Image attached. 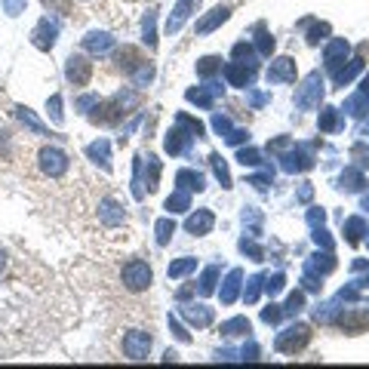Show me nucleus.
I'll use <instances>...</instances> for the list:
<instances>
[{"instance_id":"nucleus-37","label":"nucleus","mask_w":369,"mask_h":369,"mask_svg":"<svg viewBox=\"0 0 369 369\" xmlns=\"http://www.w3.org/2000/svg\"><path fill=\"white\" fill-rule=\"evenodd\" d=\"M274 50V37L265 34V28H259V52H265V56H271Z\"/></svg>"},{"instance_id":"nucleus-34","label":"nucleus","mask_w":369,"mask_h":369,"mask_svg":"<svg viewBox=\"0 0 369 369\" xmlns=\"http://www.w3.org/2000/svg\"><path fill=\"white\" fill-rule=\"evenodd\" d=\"M212 169H215V175H219V179H222V188H231V175H228V166L225 164H222V157H219V154H212Z\"/></svg>"},{"instance_id":"nucleus-16","label":"nucleus","mask_w":369,"mask_h":369,"mask_svg":"<svg viewBox=\"0 0 369 369\" xmlns=\"http://www.w3.org/2000/svg\"><path fill=\"white\" fill-rule=\"evenodd\" d=\"M114 46V37L111 34H89V37H83V50L87 52H99V56H102V52H108Z\"/></svg>"},{"instance_id":"nucleus-53","label":"nucleus","mask_w":369,"mask_h":369,"mask_svg":"<svg viewBox=\"0 0 369 369\" xmlns=\"http://www.w3.org/2000/svg\"><path fill=\"white\" fill-rule=\"evenodd\" d=\"M366 210H369V197H366Z\"/></svg>"},{"instance_id":"nucleus-9","label":"nucleus","mask_w":369,"mask_h":369,"mask_svg":"<svg viewBox=\"0 0 369 369\" xmlns=\"http://www.w3.org/2000/svg\"><path fill=\"white\" fill-rule=\"evenodd\" d=\"M268 80L271 83H292L296 80V62H292L289 56L277 59L271 68H268Z\"/></svg>"},{"instance_id":"nucleus-29","label":"nucleus","mask_w":369,"mask_h":369,"mask_svg":"<svg viewBox=\"0 0 369 369\" xmlns=\"http://www.w3.org/2000/svg\"><path fill=\"white\" fill-rule=\"evenodd\" d=\"M222 333H225V335H240V333H249V320H246V317H234V320H228L225 326H222Z\"/></svg>"},{"instance_id":"nucleus-6","label":"nucleus","mask_w":369,"mask_h":369,"mask_svg":"<svg viewBox=\"0 0 369 369\" xmlns=\"http://www.w3.org/2000/svg\"><path fill=\"white\" fill-rule=\"evenodd\" d=\"M65 77H68V83H71V87L83 89L92 80V62L87 56H71V59L65 62Z\"/></svg>"},{"instance_id":"nucleus-50","label":"nucleus","mask_w":369,"mask_h":369,"mask_svg":"<svg viewBox=\"0 0 369 369\" xmlns=\"http://www.w3.org/2000/svg\"><path fill=\"white\" fill-rule=\"evenodd\" d=\"M280 289H283V277H280V274H277V277H274V280H271V283H268V292H271V296H274V292H280Z\"/></svg>"},{"instance_id":"nucleus-7","label":"nucleus","mask_w":369,"mask_h":369,"mask_svg":"<svg viewBox=\"0 0 369 369\" xmlns=\"http://www.w3.org/2000/svg\"><path fill=\"white\" fill-rule=\"evenodd\" d=\"M123 219H126V210H123L114 197L99 200V222H102L105 228H117V225H123Z\"/></svg>"},{"instance_id":"nucleus-49","label":"nucleus","mask_w":369,"mask_h":369,"mask_svg":"<svg viewBox=\"0 0 369 369\" xmlns=\"http://www.w3.org/2000/svg\"><path fill=\"white\" fill-rule=\"evenodd\" d=\"M212 126H215V133H228L231 123H228L225 117H215V120H212Z\"/></svg>"},{"instance_id":"nucleus-36","label":"nucleus","mask_w":369,"mask_h":369,"mask_svg":"<svg viewBox=\"0 0 369 369\" xmlns=\"http://www.w3.org/2000/svg\"><path fill=\"white\" fill-rule=\"evenodd\" d=\"M145 43L151 46H157V37H154V10H148V15H145Z\"/></svg>"},{"instance_id":"nucleus-40","label":"nucleus","mask_w":369,"mask_h":369,"mask_svg":"<svg viewBox=\"0 0 369 369\" xmlns=\"http://www.w3.org/2000/svg\"><path fill=\"white\" fill-rule=\"evenodd\" d=\"M326 34H329V25H314V28H311V34H308V43H311V46H314V43H320Z\"/></svg>"},{"instance_id":"nucleus-10","label":"nucleus","mask_w":369,"mask_h":369,"mask_svg":"<svg viewBox=\"0 0 369 369\" xmlns=\"http://www.w3.org/2000/svg\"><path fill=\"white\" fill-rule=\"evenodd\" d=\"M197 6H200V0H179V3H175V10L169 13V22H166V31H169V34H175V31L184 25V19H188V15L194 13Z\"/></svg>"},{"instance_id":"nucleus-5","label":"nucleus","mask_w":369,"mask_h":369,"mask_svg":"<svg viewBox=\"0 0 369 369\" xmlns=\"http://www.w3.org/2000/svg\"><path fill=\"white\" fill-rule=\"evenodd\" d=\"M320 96H323V77L314 71V74H308L305 83L298 87V92H296V105L305 108V111H311V108L320 105Z\"/></svg>"},{"instance_id":"nucleus-33","label":"nucleus","mask_w":369,"mask_h":369,"mask_svg":"<svg viewBox=\"0 0 369 369\" xmlns=\"http://www.w3.org/2000/svg\"><path fill=\"white\" fill-rule=\"evenodd\" d=\"M173 234H175V225H173V222H169V219H160V222H157V243H160V246L169 243V237H173Z\"/></svg>"},{"instance_id":"nucleus-12","label":"nucleus","mask_w":369,"mask_h":369,"mask_svg":"<svg viewBox=\"0 0 369 369\" xmlns=\"http://www.w3.org/2000/svg\"><path fill=\"white\" fill-rule=\"evenodd\" d=\"M228 15H231L228 6H215L210 15H203V19L197 22V34H210V31H215L222 22H228Z\"/></svg>"},{"instance_id":"nucleus-11","label":"nucleus","mask_w":369,"mask_h":369,"mask_svg":"<svg viewBox=\"0 0 369 369\" xmlns=\"http://www.w3.org/2000/svg\"><path fill=\"white\" fill-rule=\"evenodd\" d=\"M215 225V219H212V212L210 210H197L194 215H188V222H184V228H188V234H194V237H203V234H210Z\"/></svg>"},{"instance_id":"nucleus-44","label":"nucleus","mask_w":369,"mask_h":369,"mask_svg":"<svg viewBox=\"0 0 369 369\" xmlns=\"http://www.w3.org/2000/svg\"><path fill=\"white\" fill-rule=\"evenodd\" d=\"M259 287H261V277H252L249 287H246V302H256V298H259Z\"/></svg>"},{"instance_id":"nucleus-23","label":"nucleus","mask_w":369,"mask_h":369,"mask_svg":"<svg viewBox=\"0 0 369 369\" xmlns=\"http://www.w3.org/2000/svg\"><path fill=\"white\" fill-rule=\"evenodd\" d=\"M197 268V259H191V256H184L179 261H173L169 265V277H184V274H191Z\"/></svg>"},{"instance_id":"nucleus-41","label":"nucleus","mask_w":369,"mask_h":369,"mask_svg":"<svg viewBox=\"0 0 369 369\" xmlns=\"http://www.w3.org/2000/svg\"><path fill=\"white\" fill-rule=\"evenodd\" d=\"M320 126H323V129H335V126H338V120H335V111H333V108H326V111L320 114Z\"/></svg>"},{"instance_id":"nucleus-18","label":"nucleus","mask_w":369,"mask_h":369,"mask_svg":"<svg viewBox=\"0 0 369 369\" xmlns=\"http://www.w3.org/2000/svg\"><path fill=\"white\" fill-rule=\"evenodd\" d=\"M188 142H191L188 133H182V129H169V136H166V151H169V154H182L184 148H188Z\"/></svg>"},{"instance_id":"nucleus-17","label":"nucleus","mask_w":369,"mask_h":369,"mask_svg":"<svg viewBox=\"0 0 369 369\" xmlns=\"http://www.w3.org/2000/svg\"><path fill=\"white\" fill-rule=\"evenodd\" d=\"M15 117H19V123L28 129V133H34V136H50V133H46V126L34 117V114L28 111V108H15Z\"/></svg>"},{"instance_id":"nucleus-31","label":"nucleus","mask_w":369,"mask_h":369,"mask_svg":"<svg viewBox=\"0 0 369 369\" xmlns=\"http://www.w3.org/2000/svg\"><path fill=\"white\" fill-rule=\"evenodd\" d=\"M215 277H219V268H206L203 271V277H200V292H203V296H210L215 289Z\"/></svg>"},{"instance_id":"nucleus-26","label":"nucleus","mask_w":369,"mask_h":369,"mask_svg":"<svg viewBox=\"0 0 369 369\" xmlns=\"http://www.w3.org/2000/svg\"><path fill=\"white\" fill-rule=\"evenodd\" d=\"M234 59L240 62V65H246V68H256V52H252V46H246V43L234 46Z\"/></svg>"},{"instance_id":"nucleus-42","label":"nucleus","mask_w":369,"mask_h":369,"mask_svg":"<svg viewBox=\"0 0 369 369\" xmlns=\"http://www.w3.org/2000/svg\"><path fill=\"white\" fill-rule=\"evenodd\" d=\"M237 160H240L243 166H256V164H259L261 157H259V151H246V148H243L240 154H237Z\"/></svg>"},{"instance_id":"nucleus-8","label":"nucleus","mask_w":369,"mask_h":369,"mask_svg":"<svg viewBox=\"0 0 369 369\" xmlns=\"http://www.w3.org/2000/svg\"><path fill=\"white\" fill-rule=\"evenodd\" d=\"M56 34H59V28L52 25L50 19H41L37 22V28H34V34H31V43H34L37 50L50 52L52 46H56Z\"/></svg>"},{"instance_id":"nucleus-35","label":"nucleus","mask_w":369,"mask_h":369,"mask_svg":"<svg viewBox=\"0 0 369 369\" xmlns=\"http://www.w3.org/2000/svg\"><path fill=\"white\" fill-rule=\"evenodd\" d=\"M283 166L287 169H308L311 166V157H305V154H289V157L283 160Z\"/></svg>"},{"instance_id":"nucleus-47","label":"nucleus","mask_w":369,"mask_h":369,"mask_svg":"<svg viewBox=\"0 0 369 369\" xmlns=\"http://www.w3.org/2000/svg\"><path fill=\"white\" fill-rule=\"evenodd\" d=\"M240 249H243V252H249V256H252V259H256V261L261 259V249H259V246H256V243H249V240H240Z\"/></svg>"},{"instance_id":"nucleus-43","label":"nucleus","mask_w":369,"mask_h":369,"mask_svg":"<svg viewBox=\"0 0 369 369\" xmlns=\"http://www.w3.org/2000/svg\"><path fill=\"white\" fill-rule=\"evenodd\" d=\"M46 108H50V117L56 120V123H62V99H59V96H52V99H50V105H46Z\"/></svg>"},{"instance_id":"nucleus-14","label":"nucleus","mask_w":369,"mask_h":369,"mask_svg":"<svg viewBox=\"0 0 369 369\" xmlns=\"http://www.w3.org/2000/svg\"><path fill=\"white\" fill-rule=\"evenodd\" d=\"M182 314L194 326H210L212 323V308H206V305H188V308H182Z\"/></svg>"},{"instance_id":"nucleus-38","label":"nucleus","mask_w":369,"mask_h":369,"mask_svg":"<svg viewBox=\"0 0 369 369\" xmlns=\"http://www.w3.org/2000/svg\"><path fill=\"white\" fill-rule=\"evenodd\" d=\"M157 175H160V164L154 157H148V191L157 188Z\"/></svg>"},{"instance_id":"nucleus-20","label":"nucleus","mask_w":369,"mask_h":369,"mask_svg":"<svg viewBox=\"0 0 369 369\" xmlns=\"http://www.w3.org/2000/svg\"><path fill=\"white\" fill-rule=\"evenodd\" d=\"M175 182L182 184V188H188V191H203L206 184H203V175L200 173H191V169H182L179 175H175Z\"/></svg>"},{"instance_id":"nucleus-24","label":"nucleus","mask_w":369,"mask_h":369,"mask_svg":"<svg viewBox=\"0 0 369 369\" xmlns=\"http://www.w3.org/2000/svg\"><path fill=\"white\" fill-rule=\"evenodd\" d=\"M215 71H222V59L219 56H206L197 62V74L200 77H212Z\"/></svg>"},{"instance_id":"nucleus-46","label":"nucleus","mask_w":369,"mask_h":369,"mask_svg":"<svg viewBox=\"0 0 369 369\" xmlns=\"http://www.w3.org/2000/svg\"><path fill=\"white\" fill-rule=\"evenodd\" d=\"M302 302H305L302 292H292V296L287 298V311H289V314H292V311H298V308H302Z\"/></svg>"},{"instance_id":"nucleus-2","label":"nucleus","mask_w":369,"mask_h":369,"mask_svg":"<svg viewBox=\"0 0 369 369\" xmlns=\"http://www.w3.org/2000/svg\"><path fill=\"white\" fill-rule=\"evenodd\" d=\"M120 280H123V287H126L129 292H142V289L151 287L154 271H151V265L145 259H129L126 265L120 268Z\"/></svg>"},{"instance_id":"nucleus-19","label":"nucleus","mask_w":369,"mask_h":369,"mask_svg":"<svg viewBox=\"0 0 369 369\" xmlns=\"http://www.w3.org/2000/svg\"><path fill=\"white\" fill-rule=\"evenodd\" d=\"M240 280H243V274L240 271H231L228 274V280H225V287H222V302L231 305L237 298V289H240Z\"/></svg>"},{"instance_id":"nucleus-25","label":"nucleus","mask_w":369,"mask_h":369,"mask_svg":"<svg viewBox=\"0 0 369 369\" xmlns=\"http://www.w3.org/2000/svg\"><path fill=\"white\" fill-rule=\"evenodd\" d=\"M87 154H89V160L102 164V169H111V166H108V142H96V145H89Z\"/></svg>"},{"instance_id":"nucleus-51","label":"nucleus","mask_w":369,"mask_h":369,"mask_svg":"<svg viewBox=\"0 0 369 369\" xmlns=\"http://www.w3.org/2000/svg\"><path fill=\"white\" fill-rule=\"evenodd\" d=\"M348 228H351V231H360V222H357V219H354V222H351V225H348ZM348 240H351V243H357V234H351V237H348Z\"/></svg>"},{"instance_id":"nucleus-27","label":"nucleus","mask_w":369,"mask_h":369,"mask_svg":"<svg viewBox=\"0 0 369 369\" xmlns=\"http://www.w3.org/2000/svg\"><path fill=\"white\" fill-rule=\"evenodd\" d=\"M188 206H191V200H188V194H184V191H175V194L166 200V210L169 212H184Z\"/></svg>"},{"instance_id":"nucleus-54","label":"nucleus","mask_w":369,"mask_h":369,"mask_svg":"<svg viewBox=\"0 0 369 369\" xmlns=\"http://www.w3.org/2000/svg\"><path fill=\"white\" fill-rule=\"evenodd\" d=\"M87 3H89V0H87Z\"/></svg>"},{"instance_id":"nucleus-48","label":"nucleus","mask_w":369,"mask_h":369,"mask_svg":"<svg viewBox=\"0 0 369 369\" xmlns=\"http://www.w3.org/2000/svg\"><path fill=\"white\" fill-rule=\"evenodd\" d=\"M169 326H173V333H175V338H179V342H191V335L184 333V329L179 326V323H175L173 317H169Z\"/></svg>"},{"instance_id":"nucleus-15","label":"nucleus","mask_w":369,"mask_h":369,"mask_svg":"<svg viewBox=\"0 0 369 369\" xmlns=\"http://www.w3.org/2000/svg\"><path fill=\"white\" fill-rule=\"evenodd\" d=\"M142 56H138V50H133V46H123V50L117 52V65H120V71L123 74H133L138 65H142Z\"/></svg>"},{"instance_id":"nucleus-52","label":"nucleus","mask_w":369,"mask_h":369,"mask_svg":"<svg viewBox=\"0 0 369 369\" xmlns=\"http://www.w3.org/2000/svg\"><path fill=\"white\" fill-rule=\"evenodd\" d=\"M3 271H6V252L0 249V274H3Z\"/></svg>"},{"instance_id":"nucleus-21","label":"nucleus","mask_w":369,"mask_h":369,"mask_svg":"<svg viewBox=\"0 0 369 369\" xmlns=\"http://www.w3.org/2000/svg\"><path fill=\"white\" fill-rule=\"evenodd\" d=\"M225 74H228V80H231V87H246V83L252 80V68H243L240 65H228L225 68Z\"/></svg>"},{"instance_id":"nucleus-32","label":"nucleus","mask_w":369,"mask_h":369,"mask_svg":"<svg viewBox=\"0 0 369 369\" xmlns=\"http://www.w3.org/2000/svg\"><path fill=\"white\" fill-rule=\"evenodd\" d=\"M0 160H13V133L0 129Z\"/></svg>"},{"instance_id":"nucleus-45","label":"nucleus","mask_w":369,"mask_h":369,"mask_svg":"<svg viewBox=\"0 0 369 369\" xmlns=\"http://www.w3.org/2000/svg\"><path fill=\"white\" fill-rule=\"evenodd\" d=\"M280 308H277V305H271V308H265V311H261V320H265V323H277V320H280Z\"/></svg>"},{"instance_id":"nucleus-4","label":"nucleus","mask_w":369,"mask_h":369,"mask_svg":"<svg viewBox=\"0 0 369 369\" xmlns=\"http://www.w3.org/2000/svg\"><path fill=\"white\" fill-rule=\"evenodd\" d=\"M308 342H311V326H305V323H292L289 329H283V333L277 335L274 348L280 354H296V351H302Z\"/></svg>"},{"instance_id":"nucleus-1","label":"nucleus","mask_w":369,"mask_h":369,"mask_svg":"<svg viewBox=\"0 0 369 369\" xmlns=\"http://www.w3.org/2000/svg\"><path fill=\"white\" fill-rule=\"evenodd\" d=\"M34 157H37L41 175L50 182H62L68 173H71V157H68L62 148H56V145H41Z\"/></svg>"},{"instance_id":"nucleus-13","label":"nucleus","mask_w":369,"mask_h":369,"mask_svg":"<svg viewBox=\"0 0 369 369\" xmlns=\"http://www.w3.org/2000/svg\"><path fill=\"white\" fill-rule=\"evenodd\" d=\"M338 326H342L345 333H360V329L369 326V311H348L338 320Z\"/></svg>"},{"instance_id":"nucleus-3","label":"nucleus","mask_w":369,"mask_h":369,"mask_svg":"<svg viewBox=\"0 0 369 369\" xmlns=\"http://www.w3.org/2000/svg\"><path fill=\"white\" fill-rule=\"evenodd\" d=\"M120 351H123V357H126V360H148L151 333H145V329H129V333H123Z\"/></svg>"},{"instance_id":"nucleus-39","label":"nucleus","mask_w":369,"mask_h":369,"mask_svg":"<svg viewBox=\"0 0 369 369\" xmlns=\"http://www.w3.org/2000/svg\"><path fill=\"white\" fill-rule=\"evenodd\" d=\"M0 3H3L6 15H19L22 10H25V3H28V0H0Z\"/></svg>"},{"instance_id":"nucleus-22","label":"nucleus","mask_w":369,"mask_h":369,"mask_svg":"<svg viewBox=\"0 0 369 369\" xmlns=\"http://www.w3.org/2000/svg\"><path fill=\"white\" fill-rule=\"evenodd\" d=\"M222 87H210V89H191L188 92V99L191 102H197L200 108H210L212 105V96H219Z\"/></svg>"},{"instance_id":"nucleus-28","label":"nucleus","mask_w":369,"mask_h":369,"mask_svg":"<svg viewBox=\"0 0 369 369\" xmlns=\"http://www.w3.org/2000/svg\"><path fill=\"white\" fill-rule=\"evenodd\" d=\"M345 56H348V43L335 41L333 46H329V52H326V65H329V68H335V65H338V59H345Z\"/></svg>"},{"instance_id":"nucleus-30","label":"nucleus","mask_w":369,"mask_h":369,"mask_svg":"<svg viewBox=\"0 0 369 369\" xmlns=\"http://www.w3.org/2000/svg\"><path fill=\"white\" fill-rule=\"evenodd\" d=\"M43 6L50 13H59V15H71L74 13V0H43Z\"/></svg>"}]
</instances>
